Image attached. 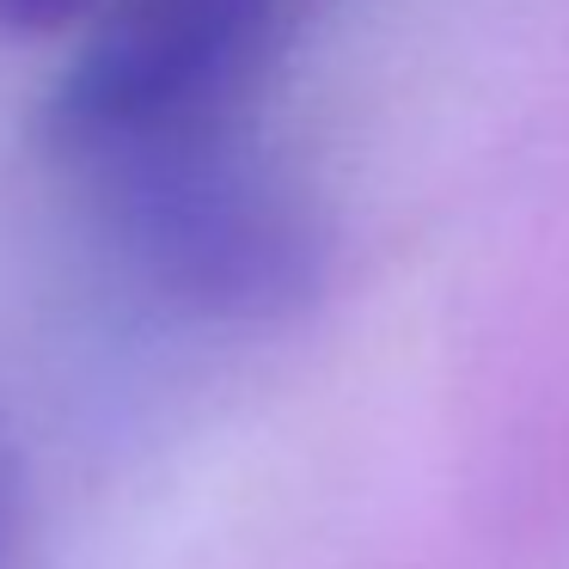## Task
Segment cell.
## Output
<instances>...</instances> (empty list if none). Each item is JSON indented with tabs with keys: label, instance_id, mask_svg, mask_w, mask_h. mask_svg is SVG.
I'll return each instance as SVG.
<instances>
[{
	"label": "cell",
	"instance_id": "6da1fadb",
	"mask_svg": "<svg viewBox=\"0 0 569 569\" xmlns=\"http://www.w3.org/2000/svg\"><path fill=\"white\" fill-rule=\"evenodd\" d=\"M136 251L209 307H258L300 282V233L288 209L227 160L214 129L104 160Z\"/></svg>",
	"mask_w": 569,
	"mask_h": 569
},
{
	"label": "cell",
	"instance_id": "7a4b0ae2",
	"mask_svg": "<svg viewBox=\"0 0 569 569\" xmlns=\"http://www.w3.org/2000/svg\"><path fill=\"white\" fill-rule=\"evenodd\" d=\"M80 26V0H0V31H68Z\"/></svg>",
	"mask_w": 569,
	"mask_h": 569
},
{
	"label": "cell",
	"instance_id": "3957f363",
	"mask_svg": "<svg viewBox=\"0 0 569 569\" xmlns=\"http://www.w3.org/2000/svg\"><path fill=\"white\" fill-rule=\"evenodd\" d=\"M99 7H104V0H80V26H87V19L99 13Z\"/></svg>",
	"mask_w": 569,
	"mask_h": 569
}]
</instances>
